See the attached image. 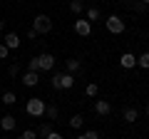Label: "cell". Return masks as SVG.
<instances>
[{
  "label": "cell",
  "instance_id": "cell-1",
  "mask_svg": "<svg viewBox=\"0 0 149 139\" xmlns=\"http://www.w3.org/2000/svg\"><path fill=\"white\" fill-rule=\"evenodd\" d=\"M25 112L30 114V117H45V99L30 97V99L25 102Z\"/></svg>",
  "mask_w": 149,
  "mask_h": 139
},
{
  "label": "cell",
  "instance_id": "cell-2",
  "mask_svg": "<svg viewBox=\"0 0 149 139\" xmlns=\"http://www.w3.org/2000/svg\"><path fill=\"white\" fill-rule=\"evenodd\" d=\"M32 30H35L37 35H45V32L52 30V20H50L47 15H37L35 20H32Z\"/></svg>",
  "mask_w": 149,
  "mask_h": 139
},
{
  "label": "cell",
  "instance_id": "cell-3",
  "mask_svg": "<svg viewBox=\"0 0 149 139\" xmlns=\"http://www.w3.org/2000/svg\"><path fill=\"white\" fill-rule=\"evenodd\" d=\"M104 25H107V30H109L112 35H122L124 27H127V25H124V20H122L119 15H109V17L104 20Z\"/></svg>",
  "mask_w": 149,
  "mask_h": 139
},
{
  "label": "cell",
  "instance_id": "cell-4",
  "mask_svg": "<svg viewBox=\"0 0 149 139\" xmlns=\"http://www.w3.org/2000/svg\"><path fill=\"white\" fill-rule=\"evenodd\" d=\"M52 67H55V57H52L50 52L37 55V70H42V72H50Z\"/></svg>",
  "mask_w": 149,
  "mask_h": 139
},
{
  "label": "cell",
  "instance_id": "cell-5",
  "mask_svg": "<svg viewBox=\"0 0 149 139\" xmlns=\"http://www.w3.org/2000/svg\"><path fill=\"white\" fill-rule=\"evenodd\" d=\"M74 32H77L80 38H90L92 22H90V20H74Z\"/></svg>",
  "mask_w": 149,
  "mask_h": 139
},
{
  "label": "cell",
  "instance_id": "cell-6",
  "mask_svg": "<svg viewBox=\"0 0 149 139\" xmlns=\"http://www.w3.org/2000/svg\"><path fill=\"white\" fill-rule=\"evenodd\" d=\"M119 65H122L124 70L137 67V55H132V52H122V57H119Z\"/></svg>",
  "mask_w": 149,
  "mask_h": 139
},
{
  "label": "cell",
  "instance_id": "cell-7",
  "mask_svg": "<svg viewBox=\"0 0 149 139\" xmlns=\"http://www.w3.org/2000/svg\"><path fill=\"white\" fill-rule=\"evenodd\" d=\"M95 112L100 114V117H107V114L112 112V104H109L107 99H97V102H95Z\"/></svg>",
  "mask_w": 149,
  "mask_h": 139
},
{
  "label": "cell",
  "instance_id": "cell-8",
  "mask_svg": "<svg viewBox=\"0 0 149 139\" xmlns=\"http://www.w3.org/2000/svg\"><path fill=\"white\" fill-rule=\"evenodd\" d=\"M15 124H17V119L13 117V114H5V117L0 119V127H3V132H13V129H15Z\"/></svg>",
  "mask_w": 149,
  "mask_h": 139
},
{
  "label": "cell",
  "instance_id": "cell-9",
  "mask_svg": "<svg viewBox=\"0 0 149 139\" xmlns=\"http://www.w3.org/2000/svg\"><path fill=\"white\" fill-rule=\"evenodd\" d=\"M3 45H5L8 50H17V47H20V38H17L15 32H8V35H5V42H3Z\"/></svg>",
  "mask_w": 149,
  "mask_h": 139
},
{
  "label": "cell",
  "instance_id": "cell-10",
  "mask_svg": "<svg viewBox=\"0 0 149 139\" xmlns=\"http://www.w3.org/2000/svg\"><path fill=\"white\" fill-rule=\"evenodd\" d=\"M20 82H22V85H25V87H35L37 82H40V75H37V72H25Z\"/></svg>",
  "mask_w": 149,
  "mask_h": 139
},
{
  "label": "cell",
  "instance_id": "cell-11",
  "mask_svg": "<svg viewBox=\"0 0 149 139\" xmlns=\"http://www.w3.org/2000/svg\"><path fill=\"white\" fill-rule=\"evenodd\" d=\"M137 119H139V109L137 107H127V109H124V122H127V124H134Z\"/></svg>",
  "mask_w": 149,
  "mask_h": 139
},
{
  "label": "cell",
  "instance_id": "cell-12",
  "mask_svg": "<svg viewBox=\"0 0 149 139\" xmlns=\"http://www.w3.org/2000/svg\"><path fill=\"white\" fill-rule=\"evenodd\" d=\"M82 124H85V117L82 114H72L70 117V127L72 129H82Z\"/></svg>",
  "mask_w": 149,
  "mask_h": 139
},
{
  "label": "cell",
  "instance_id": "cell-13",
  "mask_svg": "<svg viewBox=\"0 0 149 139\" xmlns=\"http://www.w3.org/2000/svg\"><path fill=\"white\" fill-rule=\"evenodd\" d=\"M52 132H55V129H52V122H45L42 127L37 129V134H40V137H42V139H47V137H50V134H52Z\"/></svg>",
  "mask_w": 149,
  "mask_h": 139
},
{
  "label": "cell",
  "instance_id": "cell-14",
  "mask_svg": "<svg viewBox=\"0 0 149 139\" xmlns=\"http://www.w3.org/2000/svg\"><path fill=\"white\" fill-rule=\"evenodd\" d=\"M62 75L65 72H55V75L50 77V85H52L55 90H62Z\"/></svg>",
  "mask_w": 149,
  "mask_h": 139
},
{
  "label": "cell",
  "instance_id": "cell-15",
  "mask_svg": "<svg viewBox=\"0 0 149 139\" xmlns=\"http://www.w3.org/2000/svg\"><path fill=\"white\" fill-rule=\"evenodd\" d=\"M70 10H72L74 15H80V13L85 10V3H82V0H70Z\"/></svg>",
  "mask_w": 149,
  "mask_h": 139
},
{
  "label": "cell",
  "instance_id": "cell-16",
  "mask_svg": "<svg viewBox=\"0 0 149 139\" xmlns=\"http://www.w3.org/2000/svg\"><path fill=\"white\" fill-rule=\"evenodd\" d=\"M65 67H67V70H70V75H72V72H77V70H80V60H74V57L65 60Z\"/></svg>",
  "mask_w": 149,
  "mask_h": 139
},
{
  "label": "cell",
  "instance_id": "cell-17",
  "mask_svg": "<svg viewBox=\"0 0 149 139\" xmlns=\"http://www.w3.org/2000/svg\"><path fill=\"white\" fill-rule=\"evenodd\" d=\"M85 95H87V97H97V95H100V85H95V82H90V85L85 87Z\"/></svg>",
  "mask_w": 149,
  "mask_h": 139
},
{
  "label": "cell",
  "instance_id": "cell-18",
  "mask_svg": "<svg viewBox=\"0 0 149 139\" xmlns=\"http://www.w3.org/2000/svg\"><path fill=\"white\" fill-rule=\"evenodd\" d=\"M137 65H139L142 70H149V52H142V55H139V57H137Z\"/></svg>",
  "mask_w": 149,
  "mask_h": 139
},
{
  "label": "cell",
  "instance_id": "cell-19",
  "mask_svg": "<svg viewBox=\"0 0 149 139\" xmlns=\"http://www.w3.org/2000/svg\"><path fill=\"white\" fill-rule=\"evenodd\" d=\"M15 102H17L15 92H5V95H3V104H8V107H10V104H15Z\"/></svg>",
  "mask_w": 149,
  "mask_h": 139
},
{
  "label": "cell",
  "instance_id": "cell-20",
  "mask_svg": "<svg viewBox=\"0 0 149 139\" xmlns=\"http://www.w3.org/2000/svg\"><path fill=\"white\" fill-rule=\"evenodd\" d=\"M72 85H74V77L70 75V72H67V75H62V90H70Z\"/></svg>",
  "mask_w": 149,
  "mask_h": 139
},
{
  "label": "cell",
  "instance_id": "cell-21",
  "mask_svg": "<svg viewBox=\"0 0 149 139\" xmlns=\"http://www.w3.org/2000/svg\"><path fill=\"white\" fill-rule=\"evenodd\" d=\"M45 114H47V119H57V107H55V104L45 107Z\"/></svg>",
  "mask_w": 149,
  "mask_h": 139
},
{
  "label": "cell",
  "instance_id": "cell-22",
  "mask_svg": "<svg viewBox=\"0 0 149 139\" xmlns=\"http://www.w3.org/2000/svg\"><path fill=\"white\" fill-rule=\"evenodd\" d=\"M77 139H100V134H97L95 129H87V132H85V134H80Z\"/></svg>",
  "mask_w": 149,
  "mask_h": 139
},
{
  "label": "cell",
  "instance_id": "cell-23",
  "mask_svg": "<svg viewBox=\"0 0 149 139\" xmlns=\"http://www.w3.org/2000/svg\"><path fill=\"white\" fill-rule=\"evenodd\" d=\"M87 20H100V10H97V8H90V10H87Z\"/></svg>",
  "mask_w": 149,
  "mask_h": 139
},
{
  "label": "cell",
  "instance_id": "cell-24",
  "mask_svg": "<svg viewBox=\"0 0 149 139\" xmlns=\"http://www.w3.org/2000/svg\"><path fill=\"white\" fill-rule=\"evenodd\" d=\"M17 139H37V132H32V129H25V132H22Z\"/></svg>",
  "mask_w": 149,
  "mask_h": 139
},
{
  "label": "cell",
  "instance_id": "cell-25",
  "mask_svg": "<svg viewBox=\"0 0 149 139\" xmlns=\"http://www.w3.org/2000/svg\"><path fill=\"white\" fill-rule=\"evenodd\" d=\"M27 72H37V57L27 60Z\"/></svg>",
  "mask_w": 149,
  "mask_h": 139
},
{
  "label": "cell",
  "instance_id": "cell-26",
  "mask_svg": "<svg viewBox=\"0 0 149 139\" xmlns=\"http://www.w3.org/2000/svg\"><path fill=\"white\" fill-rule=\"evenodd\" d=\"M8 55H10V50H8L3 42H0V60H8Z\"/></svg>",
  "mask_w": 149,
  "mask_h": 139
},
{
  "label": "cell",
  "instance_id": "cell-27",
  "mask_svg": "<svg viewBox=\"0 0 149 139\" xmlns=\"http://www.w3.org/2000/svg\"><path fill=\"white\" fill-rule=\"evenodd\" d=\"M17 72H20V65H13V67H10V77H15Z\"/></svg>",
  "mask_w": 149,
  "mask_h": 139
},
{
  "label": "cell",
  "instance_id": "cell-28",
  "mask_svg": "<svg viewBox=\"0 0 149 139\" xmlns=\"http://www.w3.org/2000/svg\"><path fill=\"white\" fill-rule=\"evenodd\" d=\"M35 38H37V32L30 27V30H27V40H35Z\"/></svg>",
  "mask_w": 149,
  "mask_h": 139
},
{
  "label": "cell",
  "instance_id": "cell-29",
  "mask_svg": "<svg viewBox=\"0 0 149 139\" xmlns=\"http://www.w3.org/2000/svg\"><path fill=\"white\" fill-rule=\"evenodd\" d=\"M47 139H62V134H57V132H52V134H50Z\"/></svg>",
  "mask_w": 149,
  "mask_h": 139
},
{
  "label": "cell",
  "instance_id": "cell-30",
  "mask_svg": "<svg viewBox=\"0 0 149 139\" xmlns=\"http://www.w3.org/2000/svg\"><path fill=\"white\" fill-rule=\"evenodd\" d=\"M3 30H5V22H3V20H0V32H3Z\"/></svg>",
  "mask_w": 149,
  "mask_h": 139
},
{
  "label": "cell",
  "instance_id": "cell-31",
  "mask_svg": "<svg viewBox=\"0 0 149 139\" xmlns=\"http://www.w3.org/2000/svg\"><path fill=\"white\" fill-rule=\"evenodd\" d=\"M144 114H147V117H149V104H147V107H144Z\"/></svg>",
  "mask_w": 149,
  "mask_h": 139
},
{
  "label": "cell",
  "instance_id": "cell-32",
  "mask_svg": "<svg viewBox=\"0 0 149 139\" xmlns=\"http://www.w3.org/2000/svg\"><path fill=\"white\" fill-rule=\"evenodd\" d=\"M142 3H144V5H149V0H142Z\"/></svg>",
  "mask_w": 149,
  "mask_h": 139
}]
</instances>
